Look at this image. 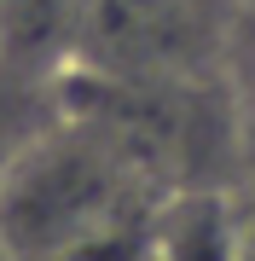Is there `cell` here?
<instances>
[{
    "mask_svg": "<svg viewBox=\"0 0 255 261\" xmlns=\"http://www.w3.org/2000/svg\"><path fill=\"white\" fill-rule=\"evenodd\" d=\"M238 0H87L81 64L99 75L162 82L220 41L226 12Z\"/></svg>",
    "mask_w": 255,
    "mask_h": 261,
    "instance_id": "cell-1",
    "label": "cell"
},
{
    "mask_svg": "<svg viewBox=\"0 0 255 261\" xmlns=\"http://www.w3.org/2000/svg\"><path fill=\"white\" fill-rule=\"evenodd\" d=\"M87 0H0V70L64 87L81 64Z\"/></svg>",
    "mask_w": 255,
    "mask_h": 261,
    "instance_id": "cell-2",
    "label": "cell"
},
{
    "mask_svg": "<svg viewBox=\"0 0 255 261\" xmlns=\"http://www.w3.org/2000/svg\"><path fill=\"white\" fill-rule=\"evenodd\" d=\"M151 261H238V221L226 192H174L157 203Z\"/></svg>",
    "mask_w": 255,
    "mask_h": 261,
    "instance_id": "cell-3",
    "label": "cell"
},
{
    "mask_svg": "<svg viewBox=\"0 0 255 261\" xmlns=\"http://www.w3.org/2000/svg\"><path fill=\"white\" fill-rule=\"evenodd\" d=\"M64 122V87L23 82V75L0 70V180L18 168V157L41 140L47 128Z\"/></svg>",
    "mask_w": 255,
    "mask_h": 261,
    "instance_id": "cell-4",
    "label": "cell"
},
{
    "mask_svg": "<svg viewBox=\"0 0 255 261\" xmlns=\"http://www.w3.org/2000/svg\"><path fill=\"white\" fill-rule=\"evenodd\" d=\"M232 221H238V261H255V192L232 197Z\"/></svg>",
    "mask_w": 255,
    "mask_h": 261,
    "instance_id": "cell-5",
    "label": "cell"
},
{
    "mask_svg": "<svg viewBox=\"0 0 255 261\" xmlns=\"http://www.w3.org/2000/svg\"><path fill=\"white\" fill-rule=\"evenodd\" d=\"M0 261H18V255H12V244H6V232H0Z\"/></svg>",
    "mask_w": 255,
    "mask_h": 261,
    "instance_id": "cell-6",
    "label": "cell"
},
{
    "mask_svg": "<svg viewBox=\"0 0 255 261\" xmlns=\"http://www.w3.org/2000/svg\"><path fill=\"white\" fill-rule=\"evenodd\" d=\"M238 12H249V18H255V0H238Z\"/></svg>",
    "mask_w": 255,
    "mask_h": 261,
    "instance_id": "cell-7",
    "label": "cell"
}]
</instances>
